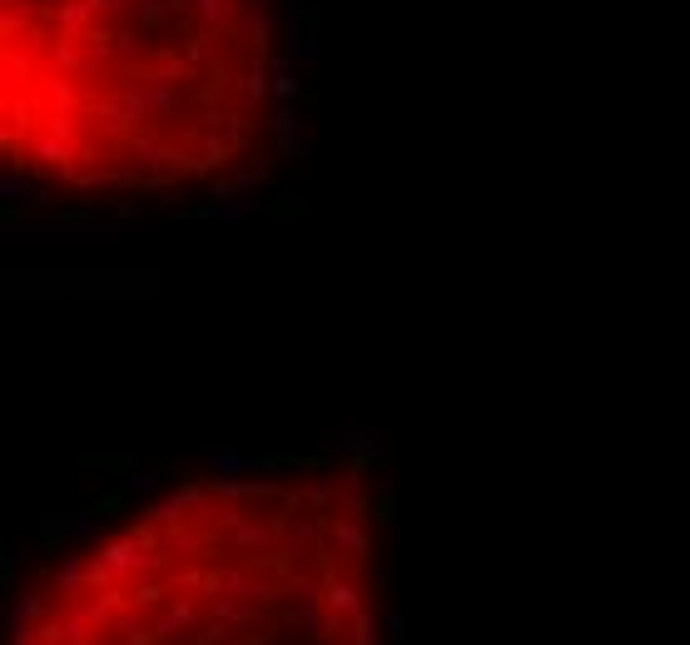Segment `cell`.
Here are the masks:
<instances>
[{"instance_id": "2", "label": "cell", "mask_w": 690, "mask_h": 645, "mask_svg": "<svg viewBox=\"0 0 690 645\" xmlns=\"http://www.w3.org/2000/svg\"><path fill=\"white\" fill-rule=\"evenodd\" d=\"M10 645H388V492L368 457L164 482L60 546Z\"/></svg>"}, {"instance_id": "1", "label": "cell", "mask_w": 690, "mask_h": 645, "mask_svg": "<svg viewBox=\"0 0 690 645\" xmlns=\"http://www.w3.org/2000/svg\"><path fill=\"white\" fill-rule=\"evenodd\" d=\"M283 0H0V174L75 219L254 194L293 149Z\"/></svg>"}]
</instances>
